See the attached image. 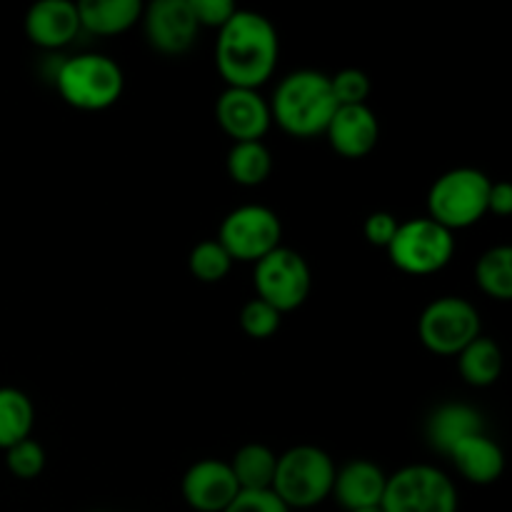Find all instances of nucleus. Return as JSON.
<instances>
[{"mask_svg":"<svg viewBox=\"0 0 512 512\" xmlns=\"http://www.w3.org/2000/svg\"><path fill=\"white\" fill-rule=\"evenodd\" d=\"M335 468L328 453L315 445H295L278 455L273 493L290 512L318 508L333 493Z\"/></svg>","mask_w":512,"mask_h":512,"instance_id":"4","label":"nucleus"},{"mask_svg":"<svg viewBox=\"0 0 512 512\" xmlns=\"http://www.w3.org/2000/svg\"><path fill=\"white\" fill-rule=\"evenodd\" d=\"M398 218L393 213H385V210H378V213H370L363 223V235L370 245L375 248H385L393 243L395 233H398Z\"/></svg>","mask_w":512,"mask_h":512,"instance_id":"31","label":"nucleus"},{"mask_svg":"<svg viewBox=\"0 0 512 512\" xmlns=\"http://www.w3.org/2000/svg\"><path fill=\"white\" fill-rule=\"evenodd\" d=\"M388 255L405 275L440 273L455 255V233L430 218H413L398 225Z\"/></svg>","mask_w":512,"mask_h":512,"instance_id":"7","label":"nucleus"},{"mask_svg":"<svg viewBox=\"0 0 512 512\" xmlns=\"http://www.w3.org/2000/svg\"><path fill=\"white\" fill-rule=\"evenodd\" d=\"M140 25L150 48L170 58L188 53L200 33L188 0H153L143 5Z\"/></svg>","mask_w":512,"mask_h":512,"instance_id":"11","label":"nucleus"},{"mask_svg":"<svg viewBox=\"0 0 512 512\" xmlns=\"http://www.w3.org/2000/svg\"><path fill=\"white\" fill-rule=\"evenodd\" d=\"M383 512H458V488L435 465H408L388 475Z\"/></svg>","mask_w":512,"mask_h":512,"instance_id":"6","label":"nucleus"},{"mask_svg":"<svg viewBox=\"0 0 512 512\" xmlns=\"http://www.w3.org/2000/svg\"><path fill=\"white\" fill-rule=\"evenodd\" d=\"M215 120L235 143L263 140L273 125L268 100L250 88H225L215 103Z\"/></svg>","mask_w":512,"mask_h":512,"instance_id":"12","label":"nucleus"},{"mask_svg":"<svg viewBox=\"0 0 512 512\" xmlns=\"http://www.w3.org/2000/svg\"><path fill=\"white\" fill-rule=\"evenodd\" d=\"M278 58V30L265 15L238 8L218 30L215 65L228 88L260 90L273 78Z\"/></svg>","mask_w":512,"mask_h":512,"instance_id":"1","label":"nucleus"},{"mask_svg":"<svg viewBox=\"0 0 512 512\" xmlns=\"http://www.w3.org/2000/svg\"><path fill=\"white\" fill-rule=\"evenodd\" d=\"M188 268L200 283H220V280L228 278L230 268H233V258L218 240H203V243L190 250Z\"/></svg>","mask_w":512,"mask_h":512,"instance_id":"25","label":"nucleus"},{"mask_svg":"<svg viewBox=\"0 0 512 512\" xmlns=\"http://www.w3.org/2000/svg\"><path fill=\"white\" fill-rule=\"evenodd\" d=\"M280 320H283V315L258 298H250L240 310V328L253 340L273 338L280 330Z\"/></svg>","mask_w":512,"mask_h":512,"instance_id":"26","label":"nucleus"},{"mask_svg":"<svg viewBox=\"0 0 512 512\" xmlns=\"http://www.w3.org/2000/svg\"><path fill=\"white\" fill-rule=\"evenodd\" d=\"M35 408L33 400L18 388H0V450L33 438Z\"/></svg>","mask_w":512,"mask_h":512,"instance_id":"23","label":"nucleus"},{"mask_svg":"<svg viewBox=\"0 0 512 512\" xmlns=\"http://www.w3.org/2000/svg\"><path fill=\"white\" fill-rule=\"evenodd\" d=\"M330 90L338 108H348V105H368L373 85H370L368 73L360 68H345L330 78Z\"/></svg>","mask_w":512,"mask_h":512,"instance_id":"27","label":"nucleus"},{"mask_svg":"<svg viewBox=\"0 0 512 512\" xmlns=\"http://www.w3.org/2000/svg\"><path fill=\"white\" fill-rule=\"evenodd\" d=\"M5 465L18 480H35L45 470V450L38 440H20L5 450Z\"/></svg>","mask_w":512,"mask_h":512,"instance_id":"28","label":"nucleus"},{"mask_svg":"<svg viewBox=\"0 0 512 512\" xmlns=\"http://www.w3.org/2000/svg\"><path fill=\"white\" fill-rule=\"evenodd\" d=\"M218 240L228 255L240 263H258L283 243V223L265 205H240L220 223Z\"/></svg>","mask_w":512,"mask_h":512,"instance_id":"10","label":"nucleus"},{"mask_svg":"<svg viewBox=\"0 0 512 512\" xmlns=\"http://www.w3.org/2000/svg\"><path fill=\"white\" fill-rule=\"evenodd\" d=\"M460 478L473 485H493L505 470V455L488 433H478L455 445L448 455Z\"/></svg>","mask_w":512,"mask_h":512,"instance_id":"17","label":"nucleus"},{"mask_svg":"<svg viewBox=\"0 0 512 512\" xmlns=\"http://www.w3.org/2000/svg\"><path fill=\"white\" fill-rule=\"evenodd\" d=\"M235 480L240 490H273L275 468H278V453L263 443H248L230 460Z\"/></svg>","mask_w":512,"mask_h":512,"instance_id":"21","label":"nucleus"},{"mask_svg":"<svg viewBox=\"0 0 512 512\" xmlns=\"http://www.w3.org/2000/svg\"><path fill=\"white\" fill-rule=\"evenodd\" d=\"M388 485V475L373 460H350L343 468H335L333 498L345 512L380 508Z\"/></svg>","mask_w":512,"mask_h":512,"instance_id":"16","label":"nucleus"},{"mask_svg":"<svg viewBox=\"0 0 512 512\" xmlns=\"http://www.w3.org/2000/svg\"><path fill=\"white\" fill-rule=\"evenodd\" d=\"M75 5H78L80 30L100 38L128 33L143 15L140 0H83Z\"/></svg>","mask_w":512,"mask_h":512,"instance_id":"19","label":"nucleus"},{"mask_svg":"<svg viewBox=\"0 0 512 512\" xmlns=\"http://www.w3.org/2000/svg\"><path fill=\"white\" fill-rule=\"evenodd\" d=\"M25 35L38 48L58 53L80 33L78 5L70 0H40L25 13Z\"/></svg>","mask_w":512,"mask_h":512,"instance_id":"15","label":"nucleus"},{"mask_svg":"<svg viewBox=\"0 0 512 512\" xmlns=\"http://www.w3.org/2000/svg\"><path fill=\"white\" fill-rule=\"evenodd\" d=\"M475 280L478 288L488 298L508 303L512 298V248L510 245H495L485 250L475 265Z\"/></svg>","mask_w":512,"mask_h":512,"instance_id":"24","label":"nucleus"},{"mask_svg":"<svg viewBox=\"0 0 512 512\" xmlns=\"http://www.w3.org/2000/svg\"><path fill=\"white\" fill-rule=\"evenodd\" d=\"M323 135L328 138L330 148H333L340 158H365L368 153H373L375 145H378L380 140L378 115L370 110V105H348V108H338L333 113V118H330Z\"/></svg>","mask_w":512,"mask_h":512,"instance_id":"14","label":"nucleus"},{"mask_svg":"<svg viewBox=\"0 0 512 512\" xmlns=\"http://www.w3.org/2000/svg\"><path fill=\"white\" fill-rule=\"evenodd\" d=\"M253 283L255 298L285 315L298 310L308 300L313 290V273L303 255L280 245L278 250L255 263Z\"/></svg>","mask_w":512,"mask_h":512,"instance_id":"9","label":"nucleus"},{"mask_svg":"<svg viewBox=\"0 0 512 512\" xmlns=\"http://www.w3.org/2000/svg\"><path fill=\"white\" fill-rule=\"evenodd\" d=\"M353 512H383V508H365V510H353Z\"/></svg>","mask_w":512,"mask_h":512,"instance_id":"33","label":"nucleus"},{"mask_svg":"<svg viewBox=\"0 0 512 512\" xmlns=\"http://www.w3.org/2000/svg\"><path fill=\"white\" fill-rule=\"evenodd\" d=\"M270 118L293 138L323 135L338 103L330 90V75L320 70H295L285 75L273 93Z\"/></svg>","mask_w":512,"mask_h":512,"instance_id":"2","label":"nucleus"},{"mask_svg":"<svg viewBox=\"0 0 512 512\" xmlns=\"http://www.w3.org/2000/svg\"><path fill=\"white\" fill-rule=\"evenodd\" d=\"M225 168H228L230 180L243 188H258L273 173V153L263 140L255 143H233L225 158Z\"/></svg>","mask_w":512,"mask_h":512,"instance_id":"22","label":"nucleus"},{"mask_svg":"<svg viewBox=\"0 0 512 512\" xmlns=\"http://www.w3.org/2000/svg\"><path fill=\"white\" fill-rule=\"evenodd\" d=\"M493 180L478 168H453L435 178L428 193V218L445 230H465L488 215Z\"/></svg>","mask_w":512,"mask_h":512,"instance_id":"5","label":"nucleus"},{"mask_svg":"<svg viewBox=\"0 0 512 512\" xmlns=\"http://www.w3.org/2000/svg\"><path fill=\"white\" fill-rule=\"evenodd\" d=\"M483 430V415L463 403L440 405V408L433 410L428 423H425L428 443L443 455H450V450H453L455 445H460L465 438H470V435L483 433Z\"/></svg>","mask_w":512,"mask_h":512,"instance_id":"18","label":"nucleus"},{"mask_svg":"<svg viewBox=\"0 0 512 512\" xmlns=\"http://www.w3.org/2000/svg\"><path fill=\"white\" fill-rule=\"evenodd\" d=\"M185 505L195 512H223L238 498L240 485L228 460L205 458L190 465L180 483Z\"/></svg>","mask_w":512,"mask_h":512,"instance_id":"13","label":"nucleus"},{"mask_svg":"<svg viewBox=\"0 0 512 512\" xmlns=\"http://www.w3.org/2000/svg\"><path fill=\"white\" fill-rule=\"evenodd\" d=\"M53 85L70 108L100 113L118 103L125 78L120 65L108 55L80 53L73 58H60Z\"/></svg>","mask_w":512,"mask_h":512,"instance_id":"3","label":"nucleus"},{"mask_svg":"<svg viewBox=\"0 0 512 512\" xmlns=\"http://www.w3.org/2000/svg\"><path fill=\"white\" fill-rule=\"evenodd\" d=\"M223 512H290L273 490H240Z\"/></svg>","mask_w":512,"mask_h":512,"instance_id":"30","label":"nucleus"},{"mask_svg":"<svg viewBox=\"0 0 512 512\" xmlns=\"http://www.w3.org/2000/svg\"><path fill=\"white\" fill-rule=\"evenodd\" d=\"M488 213L498 215V218H508L512 213V185L500 180V183L490 185L488 193Z\"/></svg>","mask_w":512,"mask_h":512,"instance_id":"32","label":"nucleus"},{"mask_svg":"<svg viewBox=\"0 0 512 512\" xmlns=\"http://www.w3.org/2000/svg\"><path fill=\"white\" fill-rule=\"evenodd\" d=\"M190 13H193L198 28H215L220 30L235 15L233 0H188Z\"/></svg>","mask_w":512,"mask_h":512,"instance_id":"29","label":"nucleus"},{"mask_svg":"<svg viewBox=\"0 0 512 512\" xmlns=\"http://www.w3.org/2000/svg\"><path fill=\"white\" fill-rule=\"evenodd\" d=\"M420 343L435 355L453 358L480 338V313L470 300L460 295H445L425 305L418 320Z\"/></svg>","mask_w":512,"mask_h":512,"instance_id":"8","label":"nucleus"},{"mask_svg":"<svg viewBox=\"0 0 512 512\" xmlns=\"http://www.w3.org/2000/svg\"><path fill=\"white\" fill-rule=\"evenodd\" d=\"M455 358H458L460 378L473 388H490L498 383L503 373V350L493 338H485V335L475 338Z\"/></svg>","mask_w":512,"mask_h":512,"instance_id":"20","label":"nucleus"}]
</instances>
